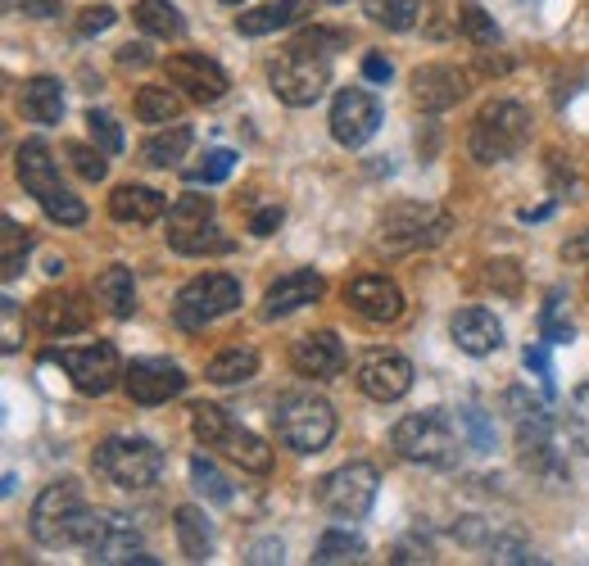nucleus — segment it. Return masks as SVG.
<instances>
[{"label":"nucleus","mask_w":589,"mask_h":566,"mask_svg":"<svg viewBox=\"0 0 589 566\" xmlns=\"http://www.w3.org/2000/svg\"><path fill=\"white\" fill-rule=\"evenodd\" d=\"M136 23L151 36H159V41H177L186 32L182 14L173 10V0H136Z\"/></svg>","instance_id":"obj_32"},{"label":"nucleus","mask_w":589,"mask_h":566,"mask_svg":"<svg viewBox=\"0 0 589 566\" xmlns=\"http://www.w3.org/2000/svg\"><path fill=\"white\" fill-rule=\"evenodd\" d=\"M231 168H236V155H231V150H209L200 164L186 168V181H190V186H218V181L231 177Z\"/></svg>","instance_id":"obj_37"},{"label":"nucleus","mask_w":589,"mask_h":566,"mask_svg":"<svg viewBox=\"0 0 589 566\" xmlns=\"http://www.w3.org/2000/svg\"><path fill=\"white\" fill-rule=\"evenodd\" d=\"M322 291H327L322 272H313V268H294V272L277 276L272 286H268V295H264V313H268V317H290V313H300L304 304L322 300Z\"/></svg>","instance_id":"obj_22"},{"label":"nucleus","mask_w":589,"mask_h":566,"mask_svg":"<svg viewBox=\"0 0 589 566\" xmlns=\"http://www.w3.org/2000/svg\"><path fill=\"white\" fill-rule=\"evenodd\" d=\"M177 254H190V259H200V254H231V235H223L218 222H209L205 231H195L190 241H182Z\"/></svg>","instance_id":"obj_42"},{"label":"nucleus","mask_w":589,"mask_h":566,"mask_svg":"<svg viewBox=\"0 0 589 566\" xmlns=\"http://www.w3.org/2000/svg\"><path fill=\"white\" fill-rule=\"evenodd\" d=\"M45 358L60 363L82 395H110L123 381V371H127L110 340H95V345H82V349H51Z\"/></svg>","instance_id":"obj_12"},{"label":"nucleus","mask_w":589,"mask_h":566,"mask_svg":"<svg viewBox=\"0 0 589 566\" xmlns=\"http://www.w3.org/2000/svg\"><path fill=\"white\" fill-rule=\"evenodd\" d=\"M268 82L277 91V101L290 105V109H309L327 96V86H331V64L327 55L318 51H304V45H286V51L272 60L268 69Z\"/></svg>","instance_id":"obj_7"},{"label":"nucleus","mask_w":589,"mask_h":566,"mask_svg":"<svg viewBox=\"0 0 589 566\" xmlns=\"http://www.w3.org/2000/svg\"><path fill=\"white\" fill-rule=\"evenodd\" d=\"M95 304H105L110 317H132L136 313V281H132V268L114 263L105 268L101 276H95Z\"/></svg>","instance_id":"obj_26"},{"label":"nucleus","mask_w":589,"mask_h":566,"mask_svg":"<svg viewBox=\"0 0 589 566\" xmlns=\"http://www.w3.org/2000/svg\"><path fill=\"white\" fill-rule=\"evenodd\" d=\"M521 363L539 376V381H545V390H554V367H549V354L539 349V345H526V354H521Z\"/></svg>","instance_id":"obj_47"},{"label":"nucleus","mask_w":589,"mask_h":566,"mask_svg":"<svg viewBox=\"0 0 589 566\" xmlns=\"http://www.w3.org/2000/svg\"><path fill=\"white\" fill-rule=\"evenodd\" d=\"M19 10L28 19H55L60 14V0H19Z\"/></svg>","instance_id":"obj_52"},{"label":"nucleus","mask_w":589,"mask_h":566,"mask_svg":"<svg viewBox=\"0 0 589 566\" xmlns=\"http://www.w3.org/2000/svg\"><path fill=\"white\" fill-rule=\"evenodd\" d=\"M290 367L300 376H309V381H331V376L345 371V345H340L331 332L300 336L290 345Z\"/></svg>","instance_id":"obj_20"},{"label":"nucleus","mask_w":589,"mask_h":566,"mask_svg":"<svg viewBox=\"0 0 589 566\" xmlns=\"http://www.w3.org/2000/svg\"><path fill=\"white\" fill-rule=\"evenodd\" d=\"M376 127H381V105L368 96V91H359V86L340 91L335 105H331V136L340 140V146L345 150L368 146V140L376 136Z\"/></svg>","instance_id":"obj_14"},{"label":"nucleus","mask_w":589,"mask_h":566,"mask_svg":"<svg viewBox=\"0 0 589 566\" xmlns=\"http://www.w3.org/2000/svg\"><path fill=\"white\" fill-rule=\"evenodd\" d=\"M91 522H95V507L86 503L78 481H51L37 494L32 516H28L32 539L41 548H73V544H82Z\"/></svg>","instance_id":"obj_1"},{"label":"nucleus","mask_w":589,"mask_h":566,"mask_svg":"<svg viewBox=\"0 0 589 566\" xmlns=\"http://www.w3.org/2000/svg\"><path fill=\"white\" fill-rule=\"evenodd\" d=\"M368 14L390 32H409L422 19V0H372Z\"/></svg>","instance_id":"obj_36"},{"label":"nucleus","mask_w":589,"mask_h":566,"mask_svg":"<svg viewBox=\"0 0 589 566\" xmlns=\"http://www.w3.org/2000/svg\"><path fill=\"white\" fill-rule=\"evenodd\" d=\"M19 349V304L6 300V354Z\"/></svg>","instance_id":"obj_53"},{"label":"nucleus","mask_w":589,"mask_h":566,"mask_svg":"<svg viewBox=\"0 0 589 566\" xmlns=\"http://www.w3.org/2000/svg\"><path fill=\"white\" fill-rule=\"evenodd\" d=\"M177 114H182V96L173 86H141L136 91V118L141 123H177Z\"/></svg>","instance_id":"obj_33"},{"label":"nucleus","mask_w":589,"mask_h":566,"mask_svg":"<svg viewBox=\"0 0 589 566\" xmlns=\"http://www.w3.org/2000/svg\"><path fill=\"white\" fill-rule=\"evenodd\" d=\"M390 73H395V69H390L385 55H368V60H363V77H368V82H390Z\"/></svg>","instance_id":"obj_54"},{"label":"nucleus","mask_w":589,"mask_h":566,"mask_svg":"<svg viewBox=\"0 0 589 566\" xmlns=\"http://www.w3.org/2000/svg\"><path fill=\"white\" fill-rule=\"evenodd\" d=\"M376 485H381V476L372 462H345L318 481V503L331 516H340V522H359L376 503Z\"/></svg>","instance_id":"obj_11"},{"label":"nucleus","mask_w":589,"mask_h":566,"mask_svg":"<svg viewBox=\"0 0 589 566\" xmlns=\"http://www.w3.org/2000/svg\"><path fill=\"white\" fill-rule=\"evenodd\" d=\"M190 481H195V490H200L205 499H214V503H227V499H231L227 476H223V471H218L209 458H200V453L190 458Z\"/></svg>","instance_id":"obj_38"},{"label":"nucleus","mask_w":589,"mask_h":566,"mask_svg":"<svg viewBox=\"0 0 589 566\" xmlns=\"http://www.w3.org/2000/svg\"><path fill=\"white\" fill-rule=\"evenodd\" d=\"M272 431L294 453H322L335 436V408L318 395H286L272 412Z\"/></svg>","instance_id":"obj_6"},{"label":"nucleus","mask_w":589,"mask_h":566,"mask_svg":"<svg viewBox=\"0 0 589 566\" xmlns=\"http://www.w3.org/2000/svg\"><path fill=\"white\" fill-rule=\"evenodd\" d=\"M277 227H281V209H277V205H272V209H259V213L250 218V231H255V235H272Z\"/></svg>","instance_id":"obj_51"},{"label":"nucleus","mask_w":589,"mask_h":566,"mask_svg":"<svg viewBox=\"0 0 589 566\" xmlns=\"http://www.w3.org/2000/svg\"><path fill=\"white\" fill-rule=\"evenodd\" d=\"M114 23H118V14H114L110 6H91V10L78 14V32H82V36H101V32H110Z\"/></svg>","instance_id":"obj_45"},{"label":"nucleus","mask_w":589,"mask_h":566,"mask_svg":"<svg viewBox=\"0 0 589 566\" xmlns=\"http://www.w3.org/2000/svg\"><path fill=\"white\" fill-rule=\"evenodd\" d=\"M309 10H313V0H277V6H259L250 14H240L236 28H240V36H268V32H281L290 23H300Z\"/></svg>","instance_id":"obj_25"},{"label":"nucleus","mask_w":589,"mask_h":566,"mask_svg":"<svg viewBox=\"0 0 589 566\" xmlns=\"http://www.w3.org/2000/svg\"><path fill=\"white\" fill-rule=\"evenodd\" d=\"M255 371H259V354L255 349H223V354L209 358L205 381H214V386H245Z\"/></svg>","instance_id":"obj_31"},{"label":"nucleus","mask_w":589,"mask_h":566,"mask_svg":"<svg viewBox=\"0 0 589 566\" xmlns=\"http://www.w3.org/2000/svg\"><path fill=\"white\" fill-rule=\"evenodd\" d=\"M327 6H345V0H327Z\"/></svg>","instance_id":"obj_57"},{"label":"nucleus","mask_w":589,"mask_h":566,"mask_svg":"<svg viewBox=\"0 0 589 566\" xmlns=\"http://www.w3.org/2000/svg\"><path fill=\"white\" fill-rule=\"evenodd\" d=\"M190 140H195V132L186 123H168V127H159L141 146V164H151V168H177V159H186V150H190Z\"/></svg>","instance_id":"obj_29"},{"label":"nucleus","mask_w":589,"mask_h":566,"mask_svg":"<svg viewBox=\"0 0 589 566\" xmlns=\"http://www.w3.org/2000/svg\"><path fill=\"white\" fill-rule=\"evenodd\" d=\"M177 544L186 553V562H209L214 553V535H209V522L200 507H177Z\"/></svg>","instance_id":"obj_30"},{"label":"nucleus","mask_w":589,"mask_h":566,"mask_svg":"<svg viewBox=\"0 0 589 566\" xmlns=\"http://www.w3.org/2000/svg\"><path fill=\"white\" fill-rule=\"evenodd\" d=\"M390 444H395L400 458L422 462V467H450L458 458V427L445 408H426V412H409L395 421L390 431Z\"/></svg>","instance_id":"obj_4"},{"label":"nucleus","mask_w":589,"mask_h":566,"mask_svg":"<svg viewBox=\"0 0 589 566\" xmlns=\"http://www.w3.org/2000/svg\"><path fill=\"white\" fill-rule=\"evenodd\" d=\"M539 326H545V340H554V345H567L576 336L571 322H562V300L558 295L545 304V313H539Z\"/></svg>","instance_id":"obj_44"},{"label":"nucleus","mask_w":589,"mask_h":566,"mask_svg":"<svg viewBox=\"0 0 589 566\" xmlns=\"http://www.w3.org/2000/svg\"><path fill=\"white\" fill-rule=\"evenodd\" d=\"M123 386L132 395V403L141 408H155V403H168L186 390V371L168 358H136L127 371H123Z\"/></svg>","instance_id":"obj_15"},{"label":"nucleus","mask_w":589,"mask_h":566,"mask_svg":"<svg viewBox=\"0 0 589 566\" xmlns=\"http://www.w3.org/2000/svg\"><path fill=\"white\" fill-rule=\"evenodd\" d=\"M95 471L118 490H151L164 471V453L145 436H110L95 449Z\"/></svg>","instance_id":"obj_8"},{"label":"nucleus","mask_w":589,"mask_h":566,"mask_svg":"<svg viewBox=\"0 0 589 566\" xmlns=\"http://www.w3.org/2000/svg\"><path fill=\"white\" fill-rule=\"evenodd\" d=\"M250 562H281V544H259Z\"/></svg>","instance_id":"obj_55"},{"label":"nucleus","mask_w":589,"mask_h":566,"mask_svg":"<svg viewBox=\"0 0 589 566\" xmlns=\"http://www.w3.org/2000/svg\"><path fill=\"white\" fill-rule=\"evenodd\" d=\"M190 431L195 440H200L205 449H218L227 462H236L240 471H255V476H264V471H272V449L255 436L236 427V421L218 408V403H195L190 408Z\"/></svg>","instance_id":"obj_3"},{"label":"nucleus","mask_w":589,"mask_h":566,"mask_svg":"<svg viewBox=\"0 0 589 566\" xmlns=\"http://www.w3.org/2000/svg\"><path fill=\"white\" fill-rule=\"evenodd\" d=\"M19 105H23V114H28L32 123L51 127V123L64 118V86H60L55 77H32V82H23V91H19Z\"/></svg>","instance_id":"obj_27"},{"label":"nucleus","mask_w":589,"mask_h":566,"mask_svg":"<svg viewBox=\"0 0 589 566\" xmlns=\"http://www.w3.org/2000/svg\"><path fill=\"white\" fill-rule=\"evenodd\" d=\"M567 436H571L576 449L589 453V386H580L567 403Z\"/></svg>","instance_id":"obj_41"},{"label":"nucleus","mask_w":589,"mask_h":566,"mask_svg":"<svg viewBox=\"0 0 589 566\" xmlns=\"http://www.w3.org/2000/svg\"><path fill=\"white\" fill-rule=\"evenodd\" d=\"M294 45H304V51H318V55H331L327 45H345V36H340V32H327V28H313V32H304Z\"/></svg>","instance_id":"obj_48"},{"label":"nucleus","mask_w":589,"mask_h":566,"mask_svg":"<svg viewBox=\"0 0 589 566\" xmlns=\"http://www.w3.org/2000/svg\"><path fill=\"white\" fill-rule=\"evenodd\" d=\"M562 263H589V231H576L571 241H562Z\"/></svg>","instance_id":"obj_50"},{"label":"nucleus","mask_w":589,"mask_h":566,"mask_svg":"<svg viewBox=\"0 0 589 566\" xmlns=\"http://www.w3.org/2000/svg\"><path fill=\"white\" fill-rule=\"evenodd\" d=\"M214 222V200L209 196H182L173 209H168V245L177 250L182 241H190L195 231H205Z\"/></svg>","instance_id":"obj_28"},{"label":"nucleus","mask_w":589,"mask_h":566,"mask_svg":"<svg viewBox=\"0 0 589 566\" xmlns=\"http://www.w3.org/2000/svg\"><path fill=\"white\" fill-rule=\"evenodd\" d=\"M151 60H155V55H151V45H145V41H127L123 51H118V64H123V69H145Z\"/></svg>","instance_id":"obj_49"},{"label":"nucleus","mask_w":589,"mask_h":566,"mask_svg":"<svg viewBox=\"0 0 589 566\" xmlns=\"http://www.w3.org/2000/svg\"><path fill=\"white\" fill-rule=\"evenodd\" d=\"M14 164H19L23 191L45 209V218L60 222V227H82L86 222V205L60 181V164H55V155H51L45 140H23Z\"/></svg>","instance_id":"obj_2"},{"label":"nucleus","mask_w":589,"mask_h":566,"mask_svg":"<svg viewBox=\"0 0 589 566\" xmlns=\"http://www.w3.org/2000/svg\"><path fill=\"white\" fill-rule=\"evenodd\" d=\"M32 250V235L19 218H6L0 222V263H6V281H14L23 272V259Z\"/></svg>","instance_id":"obj_34"},{"label":"nucleus","mask_w":589,"mask_h":566,"mask_svg":"<svg viewBox=\"0 0 589 566\" xmlns=\"http://www.w3.org/2000/svg\"><path fill=\"white\" fill-rule=\"evenodd\" d=\"M86 127H91V140L101 146L105 155H118L123 150V132H118V123L105 114V109H91L86 114Z\"/></svg>","instance_id":"obj_43"},{"label":"nucleus","mask_w":589,"mask_h":566,"mask_svg":"<svg viewBox=\"0 0 589 566\" xmlns=\"http://www.w3.org/2000/svg\"><path fill=\"white\" fill-rule=\"evenodd\" d=\"M345 300H350V308H354L363 322H376V326L395 322V317L404 313V295H400V286H395L390 276H381V272L354 276L350 286H345Z\"/></svg>","instance_id":"obj_19"},{"label":"nucleus","mask_w":589,"mask_h":566,"mask_svg":"<svg viewBox=\"0 0 589 566\" xmlns=\"http://www.w3.org/2000/svg\"><path fill=\"white\" fill-rule=\"evenodd\" d=\"M168 82L182 91L186 101H195V105H214V101H223L227 96V73L209 60V55H173L168 60Z\"/></svg>","instance_id":"obj_17"},{"label":"nucleus","mask_w":589,"mask_h":566,"mask_svg":"<svg viewBox=\"0 0 589 566\" xmlns=\"http://www.w3.org/2000/svg\"><path fill=\"white\" fill-rule=\"evenodd\" d=\"M472 91V77L454 64H426L413 73V101L426 109V114H445L454 109L463 96Z\"/></svg>","instance_id":"obj_18"},{"label":"nucleus","mask_w":589,"mask_h":566,"mask_svg":"<svg viewBox=\"0 0 589 566\" xmlns=\"http://www.w3.org/2000/svg\"><path fill=\"white\" fill-rule=\"evenodd\" d=\"M359 557H363V539H359L354 531H345V526L327 531V535L318 539V548H313V562H318V566H335V562H359Z\"/></svg>","instance_id":"obj_35"},{"label":"nucleus","mask_w":589,"mask_h":566,"mask_svg":"<svg viewBox=\"0 0 589 566\" xmlns=\"http://www.w3.org/2000/svg\"><path fill=\"white\" fill-rule=\"evenodd\" d=\"M359 390L368 395V399H376V403H395V399H404L409 390H413V363L404 358V354H390V349H381V354H368L363 363H359Z\"/></svg>","instance_id":"obj_16"},{"label":"nucleus","mask_w":589,"mask_h":566,"mask_svg":"<svg viewBox=\"0 0 589 566\" xmlns=\"http://www.w3.org/2000/svg\"><path fill=\"white\" fill-rule=\"evenodd\" d=\"M64 155H69V164H73V172H78L82 181H105L110 159H105L101 146H82V140H73V146H69Z\"/></svg>","instance_id":"obj_39"},{"label":"nucleus","mask_w":589,"mask_h":566,"mask_svg":"<svg viewBox=\"0 0 589 566\" xmlns=\"http://www.w3.org/2000/svg\"><path fill=\"white\" fill-rule=\"evenodd\" d=\"M450 231V213L435 209V205H417V200H404V205H390L381 213V245L385 250H422V245H440Z\"/></svg>","instance_id":"obj_10"},{"label":"nucleus","mask_w":589,"mask_h":566,"mask_svg":"<svg viewBox=\"0 0 589 566\" xmlns=\"http://www.w3.org/2000/svg\"><path fill=\"white\" fill-rule=\"evenodd\" d=\"M32 322L45 336H73V332H86L91 326V304L73 291H45L32 304Z\"/></svg>","instance_id":"obj_21"},{"label":"nucleus","mask_w":589,"mask_h":566,"mask_svg":"<svg viewBox=\"0 0 589 566\" xmlns=\"http://www.w3.org/2000/svg\"><path fill=\"white\" fill-rule=\"evenodd\" d=\"M110 213H114L118 222H136V227H145V222H159V218L168 213V200L155 191V186H136V181H127V186H118V191L110 196Z\"/></svg>","instance_id":"obj_24"},{"label":"nucleus","mask_w":589,"mask_h":566,"mask_svg":"<svg viewBox=\"0 0 589 566\" xmlns=\"http://www.w3.org/2000/svg\"><path fill=\"white\" fill-rule=\"evenodd\" d=\"M136 539L141 535H136V526L127 522L123 512H95V522H91L82 548H86L91 562H141V566H155L159 557L141 553Z\"/></svg>","instance_id":"obj_13"},{"label":"nucleus","mask_w":589,"mask_h":566,"mask_svg":"<svg viewBox=\"0 0 589 566\" xmlns=\"http://www.w3.org/2000/svg\"><path fill=\"white\" fill-rule=\"evenodd\" d=\"M231 308H240V281L227 272H205V276H190L186 286L173 300V322L182 332H205L209 322L227 317Z\"/></svg>","instance_id":"obj_9"},{"label":"nucleus","mask_w":589,"mask_h":566,"mask_svg":"<svg viewBox=\"0 0 589 566\" xmlns=\"http://www.w3.org/2000/svg\"><path fill=\"white\" fill-rule=\"evenodd\" d=\"M223 6H245V0H223Z\"/></svg>","instance_id":"obj_56"},{"label":"nucleus","mask_w":589,"mask_h":566,"mask_svg":"<svg viewBox=\"0 0 589 566\" xmlns=\"http://www.w3.org/2000/svg\"><path fill=\"white\" fill-rule=\"evenodd\" d=\"M450 336H454V345L463 354L485 358V354H495L504 345V326H499V317L489 313V308H463L450 322Z\"/></svg>","instance_id":"obj_23"},{"label":"nucleus","mask_w":589,"mask_h":566,"mask_svg":"<svg viewBox=\"0 0 589 566\" xmlns=\"http://www.w3.org/2000/svg\"><path fill=\"white\" fill-rule=\"evenodd\" d=\"M485 281H489V286H499L504 295H517V286H521V272H517V263H513V259H499V263H489Z\"/></svg>","instance_id":"obj_46"},{"label":"nucleus","mask_w":589,"mask_h":566,"mask_svg":"<svg viewBox=\"0 0 589 566\" xmlns=\"http://www.w3.org/2000/svg\"><path fill=\"white\" fill-rule=\"evenodd\" d=\"M526 140H530V109L517 101H495L476 114L467 150L476 164H504L526 150Z\"/></svg>","instance_id":"obj_5"},{"label":"nucleus","mask_w":589,"mask_h":566,"mask_svg":"<svg viewBox=\"0 0 589 566\" xmlns=\"http://www.w3.org/2000/svg\"><path fill=\"white\" fill-rule=\"evenodd\" d=\"M458 23H463V32H467L472 45H499V28H495V19H489L480 6H463L458 10Z\"/></svg>","instance_id":"obj_40"}]
</instances>
